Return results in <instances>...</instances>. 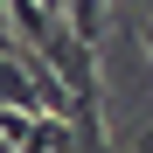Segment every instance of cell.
Listing matches in <instances>:
<instances>
[{"label":"cell","instance_id":"cell-1","mask_svg":"<svg viewBox=\"0 0 153 153\" xmlns=\"http://www.w3.org/2000/svg\"><path fill=\"white\" fill-rule=\"evenodd\" d=\"M63 21H70L84 42H97V35H105V0H70V7H63Z\"/></svg>","mask_w":153,"mask_h":153},{"label":"cell","instance_id":"cell-2","mask_svg":"<svg viewBox=\"0 0 153 153\" xmlns=\"http://www.w3.org/2000/svg\"><path fill=\"white\" fill-rule=\"evenodd\" d=\"M146 49H153V28H146Z\"/></svg>","mask_w":153,"mask_h":153}]
</instances>
